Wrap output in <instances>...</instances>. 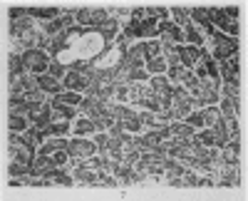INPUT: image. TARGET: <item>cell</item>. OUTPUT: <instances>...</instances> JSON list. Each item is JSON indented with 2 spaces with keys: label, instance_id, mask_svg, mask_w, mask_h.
Here are the masks:
<instances>
[{
  "label": "cell",
  "instance_id": "35",
  "mask_svg": "<svg viewBox=\"0 0 248 201\" xmlns=\"http://www.w3.org/2000/svg\"><path fill=\"white\" fill-rule=\"evenodd\" d=\"M97 184H105V186H117L114 176H112V174H105V171H99V174H97Z\"/></svg>",
  "mask_w": 248,
  "mask_h": 201
},
{
  "label": "cell",
  "instance_id": "13",
  "mask_svg": "<svg viewBox=\"0 0 248 201\" xmlns=\"http://www.w3.org/2000/svg\"><path fill=\"white\" fill-rule=\"evenodd\" d=\"M43 179H45V184H65V186L72 184V176L67 171H55V169L50 174H45Z\"/></svg>",
  "mask_w": 248,
  "mask_h": 201
},
{
  "label": "cell",
  "instance_id": "26",
  "mask_svg": "<svg viewBox=\"0 0 248 201\" xmlns=\"http://www.w3.org/2000/svg\"><path fill=\"white\" fill-rule=\"evenodd\" d=\"M117 20H107L105 25H102V37H105V43H109V40L114 37V32H117Z\"/></svg>",
  "mask_w": 248,
  "mask_h": 201
},
{
  "label": "cell",
  "instance_id": "14",
  "mask_svg": "<svg viewBox=\"0 0 248 201\" xmlns=\"http://www.w3.org/2000/svg\"><path fill=\"white\" fill-rule=\"evenodd\" d=\"M8 127H10V132H28L30 129V119L28 117H17V114H10V119H8Z\"/></svg>",
  "mask_w": 248,
  "mask_h": 201
},
{
  "label": "cell",
  "instance_id": "39",
  "mask_svg": "<svg viewBox=\"0 0 248 201\" xmlns=\"http://www.w3.org/2000/svg\"><path fill=\"white\" fill-rule=\"evenodd\" d=\"M87 167H90V169H102V167H105V159H99V156H90V159H87Z\"/></svg>",
  "mask_w": 248,
  "mask_h": 201
},
{
  "label": "cell",
  "instance_id": "22",
  "mask_svg": "<svg viewBox=\"0 0 248 201\" xmlns=\"http://www.w3.org/2000/svg\"><path fill=\"white\" fill-rule=\"evenodd\" d=\"M184 37H186V43H191L194 47H199L201 43H203V37L196 32V28H194V23L189 25V28H184Z\"/></svg>",
  "mask_w": 248,
  "mask_h": 201
},
{
  "label": "cell",
  "instance_id": "10",
  "mask_svg": "<svg viewBox=\"0 0 248 201\" xmlns=\"http://www.w3.org/2000/svg\"><path fill=\"white\" fill-rule=\"evenodd\" d=\"M199 62H201V67H203L206 72H209V77L214 79V82H221V77H218V62H216L209 52H201Z\"/></svg>",
  "mask_w": 248,
  "mask_h": 201
},
{
  "label": "cell",
  "instance_id": "36",
  "mask_svg": "<svg viewBox=\"0 0 248 201\" xmlns=\"http://www.w3.org/2000/svg\"><path fill=\"white\" fill-rule=\"evenodd\" d=\"M8 171H10V176H23V174H28V171H30V167L17 164V162H15V164H10V169H8Z\"/></svg>",
  "mask_w": 248,
  "mask_h": 201
},
{
  "label": "cell",
  "instance_id": "18",
  "mask_svg": "<svg viewBox=\"0 0 248 201\" xmlns=\"http://www.w3.org/2000/svg\"><path fill=\"white\" fill-rule=\"evenodd\" d=\"M147 72H152V75H164V70H167V57H154V60H149L147 62V67H144Z\"/></svg>",
  "mask_w": 248,
  "mask_h": 201
},
{
  "label": "cell",
  "instance_id": "6",
  "mask_svg": "<svg viewBox=\"0 0 248 201\" xmlns=\"http://www.w3.org/2000/svg\"><path fill=\"white\" fill-rule=\"evenodd\" d=\"M52 169H57V164H55V159L52 156H37L35 162H32V167H30V176H40L43 179L45 174H50Z\"/></svg>",
  "mask_w": 248,
  "mask_h": 201
},
{
  "label": "cell",
  "instance_id": "34",
  "mask_svg": "<svg viewBox=\"0 0 248 201\" xmlns=\"http://www.w3.org/2000/svg\"><path fill=\"white\" fill-rule=\"evenodd\" d=\"M137 119L141 124H149V127H156V117L152 114V112H141V114H137Z\"/></svg>",
  "mask_w": 248,
  "mask_h": 201
},
{
  "label": "cell",
  "instance_id": "20",
  "mask_svg": "<svg viewBox=\"0 0 248 201\" xmlns=\"http://www.w3.org/2000/svg\"><path fill=\"white\" fill-rule=\"evenodd\" d=\"M171 15H174V20H176V23H174L176 28H181V30H184V28H189V25H191V23H189V20H191V17H189V10H184V8H174V10H171Z\"/></svg>",
  "mask_w": 248,
  "mask_h": 201
},
{
  "label": "cell",
  "instance_id": "12",
  "mask_svg": "<svg viewBox=\"0 0 248 201\" xmlns=\"http://www.w3.org/2000/svg\"><path fill=\"white\" fill-rule=\"evenodd\" d=\"M156 35H159V25H156V20L144 17L141 23H139V37H149V40H154Z\"/></svg>",
  "mask_w": 248,
  "mask_h": 201
},
{
  "label": "cell",
  "instance_id": "21",
  "mask_svg": "<svg viewBox=\"0 0 248 201\" xmlns=\"http://www.w3.org/2000/svg\"><path fill=\"white\" fill-rule=\"evenodd\" d=\"M201 114H203L206 127H214L216 122H221V112H218V107H206V109H201Z\"/></svg>",
  "mask_w": 248,
  "mask_h": 201
},
{
  "label": "cell",
  "instance_id": "24",
  "mask_svg": "<svg viewBox=\"0 0 248 201\" xmlns=\"http://www.w3.org/2000/svg\"><path fill=\"white\" fill-rule=\"evenodd\" d=\"M141 45H144V52H147V60H154L161 55V45L156 40H149V43H141Z\"/></svg>",
  "mask_w": 248,
  "mask_h": 201
},
{
  "label": "cell",
  "instance_id": "37",
  "mask_svg": "<svg viewBox=\"0 0 248 201\" xmlns=\"http://www.w3.org/2000/svg\"><path fill=\"white\" fill-rule=\"evenodd\" d=\"M47 75H50V77H55V79H60L62 75H65V65L52 62V65H50V70H47Z\"/></svg>",
  "mask_w": 248,
  "mask_h": 201
},
{
  "label": "cell",
  "instance_id": "19",
  "mask_svg": "<svg viewBox=\"0 0 248 201\" xmlns=\"http://www.w3.org/2000/svg\"><path fill=\"white\" fill-rule=\"evenodd\" d=\"M92 132H97V127H94V122L90 117H82L79 122L75 124V134L77 137H82V134H92Z\"/></svg>",
  "mask_w": 248,
  "mask_h": 201
},
{
  "label": "cell",
  "instance_id": "15",
  "mask_svg": "<svg viewBox=\"0 0 248 201\" xmlns=\"http://www.w3.org/2000/svg\"><path fill=\"white\" fill-rule=\"evenodd\" d=\"M194 142H196L199 147H206V149H209L211 144H216V134H214V129H203V132L194 134Z\"/></svg>",
  "mask_w": 248,
  "mask_h": 201
},
{
  "label": "cell",
  "instance_id": "9",
  "mask_svg": "<svg viewBox=\"0 0 248 201\" xmlns=\"http://www.w3.org/2000/svg\"><path fill=\"white\" fill-rule=\"evenodd\" d=\"M209 23H211V25H216L218 30H226V32H229V30H231V25H233V20L226 17V13H223L221 8H211V10H209Z\"/></svg>",
  "mask_w": 248,
  "mask_h": 201
},
{
  "label": "cell",
  "instance_id": "28",
  "mask_svg": "<svg viewBox=\"0 0 248 201\" xmlns=\"http://www.w3.org/2000/svg\"><path fill=\"white\" fill-rule=\"evenodd\" d=\"M107 20H109V17H107V13H105V10H92V20H90V25H92V28H102V25L107 23Z\"/></svg>",
  "mask_w": 248,
  "mask_h": 201
},
{
  "label": "cell",
  "instance_id": "40",
  "mask_svg": "<svg viewBox=\"0 0 248 201\" xmlns=\"http://www.w3.org/2000/svg\"><path fill=\"white\" fill-rule=\"evenodd\" d=\"M144 15H147V10H144V8H134L132 10V23H141Z\"/></svg>",
  "mask_w": 248,
  "mask_h": 201
},
{
  "label": "cell",
  "instance_id": "38",
  "mask_svg": "<svg viewBox=\"0 0 248 201\" xmlns=\"http://www.w3.org/2000/svg\"><path fill=\"white\" fill-rule=\"evenodd\" d=\"M52 159H55V164H57V167H62V164H67V162H70V154H67V149H62V152H55Z\"/></svg>",
  "mask_w": 248,
  "mask_h": 201
},
{
  "label": "cell",
  "instance_id": "1",
  "mask_svg": "<svg viewBox=\"0 0 248 201\" xmlns=\"http://www.w3.org/2000/svg\"><path fill=\"white\" fill-rule=\"evenodd\" d=\"M23 62H25V70H30L35 77L40 75H47L50 65H52V60L45 50H40V47H28L23 52Z\"/></svg>",
  "mask_w": 248,
  "mask_h": 201
},
{
  "label": "cell",
  "instance_id": "16",
  "mask_svg": "<svg viewBox=\"0 0 248 201\" xmlns=\"http://www.w3.org/2000/svg\"><path fill=\"white\" fill-rule=\"evenodd\" d=\"M28 15L30 17H47V20H55V17H60V10L57 8H30L28 10Z\"/></svg>",
  "mask_w": 248,
  "mask_h": 201
},
{
  "label": "cell",
  "instance_id": "2",
  "mask_svg": "<svg viewBox=\"0 0 248 201\" xmlns=\"http://www.w3.org/2000/svg\"><path fill=\"white\" fill-rule=\"evenodd\" d=\"M211 37L216 43V50H214V60H216V62H226V60H231L238 52V40L236 37H229L223 32H214Z\"/></svg>",
  "mask_w": 248,
  "mask_h": 201
},
{
  "label": "cell",
  "instance_id": "5",
  "mask_svg": "<svg viewBox=\"0 0 248 201\" xmlns=\"http://www.w3.org/2000/svg\"><path fill=\"white\" fill-rule=\"evenodd\" d=\"M10 156H13V162H17V164H25V167H32V162H35V147H30V144H20V147H15V149H10Z\"/></svg>",
  "mask_w": 248,
  "mask_h": 201
},
{
  "label": "cell",
  "instance_id": "32",
  "mask_svg": "<svg viewBox=\"0 0 248 201\" xmlns=\"http://www.w3.org/2000/svg\"><path fill=\"white\" fill-rule=\"evenodd\" d=\"M67 132H70L67 122H55L52 124V137H67Z\"/></svg>",
  "mask_w": 248,
  "mask_h": 201
},
{
  "label": "cell",
  "instance_id": "4",
  "mask_svg": "<svg viewBox=\"0 0 248 201\" xmlns=\"http://www.w3.org/2000/svg\"><path fill=\"white\" fill-rule=\"evenodd\" d=\"M176 55H179V62L181 67H194L199 62V57H201V50L194 47V45H176Z\"/></svg>",
  "mask_w": 248,
  "mask_h": 201
},
{
  "label": "cell",
  "instance_id": "11",
  "mask_svg": "<svg viewBox=\"0 0 248 201\" xmlns=\"http://www.w3.org/2000/svg\"><path fill=\"white\" fill-rule=\"evenodd\" d=\"M37 85H40V92H47V94H60V90H62L60 79H55L50 75H40L37 77Z\"/></svg>",
  "mask_w": 248,
  "mask_h": 201
},
{
  "label": "cell",
  "instance_id": "17",
  "mask_svg": "<svg viewBox=\"0 0 248 201\" xmlns=\"http://www.w3.org/2000/svg\"><path fill=\"white\" fill-rule=\"evenodd\" d=\"M92 122H94V127H97L99 132H105V129H112V124L117 122V119H114L109 112H102V114H97V117L92 119Z\"/></svg>",
  "mask_w": 248,
  "mask_h": 201
},
{
  "label": "cell",
  "instance_id": "33",
  "mask_svg": "<svg viewBox=\"0 0 248 201\" xmlns=\"http://www.w3.org/2000/svg\"><path fill=\"white\" fill-rule=\"evenodd\" d=\"M75 20L79 25H90V20H92V10H77L75 13Z\"/></svg>",
  "mask_w": 248,
  "mask_h": 201
},
{
  "label": "cell",
  "instance_id": "30",
  "mask_svg": "<svg viewBox=\"0 0 248 201\" xmlns=\"http://www.w3.org/2000/svg\"><path fill=\"white\" fill-rule=\"evenodd\" d=\"M122 124H124V132H132V134L141 129V122H139V119H137V114H134V117H129V119H124Z\"/></svg>",
  "mask_w": 248,
  "mask_h": 201
},
{
  "label": "cell",
  "instance_id": "27",
  "mask_svg": "<svg viewBox=\"0 0 248 201\" xmlns=\"http://www.w3.org/2000/svg\"><path fill=\"white\" fill-rule=\"evenodd\" d=\"M129 82H147V79H149V72L147 70H144V67H134L132 72H129Z\"/></svg>",
  "mask_w": 248,
  "mask_h": 201
},
{
  "label": "cell",
  "instance_id": "8",
  "mask_svg": "<svg viewBox=\"0 0 248 201\" xmlns=\"http://www.w3.org/2000/svg\"><path fill=\"white\" fill-rule=\"evenodd\" d=\"M124 62H127L129 67H144V65H147L149 60H147V52H144V45H137L134 50H127Z\"/></svg>",
  "mask_w": 248,
  "mask_h": 201
},
{
  "label": "cell",
  "instance_id": "29",
  "mask_svg": "<svg viewBox=\"0 0 248 201\" xmlns=\"http://www.w3.org/2000/svg\"><path fill=\"white\" fill-rule=\"evenodd\" d=\"M184 122L189 124L191 129H196V127H206V122H203V114H201V112H194V114H189V117L184 119Z\"/></svg>",
  "mask_w": 248,
  "mask_h": 201
},
{
  "label": "cell",
  "instance_id": "3",
  "mask_svg": "<svg viewBox=\"0 0 248 201\" xmlns=\"http://www.w3.org/2000/svg\"><path fill=\"white\" fill-rule=\"evenodd\" d=\"M94 152H97V144L94 142H87V139H70L67 142V154L72 156V159H90V156H94Z\"/></svg>",
  "mask_w": 248,
  "mask_h": 201
},
{
  "label": "cell",
  "instance_id": "31",
  "mask_svg": "<svg viewBox=\"0 0 248 201\" xmlns=\"http://www.w3.org/2000/svg\"><path fill=\"white\" fill-rule=\"evenodd\" d=\"M94 142H97V149H102V154H105V152L109 149V134L99 132V134L94 137Z\"/></svg>",
  "mask_w": 248,
  "mask_h": 201
},
{
  "label": "cell",
  "instance_id": "7",
  "mask_svg": "<svg viewBox=\"0 0 248 201\" xmlns=\"http://www.w3.org/2000/svg\"><path fill=\"white\" fill-rule=\"evenodd\" d=\"M238 152H241V142H238V139H231V142L221 149V159L229 167H236L238 164Z\"/></svg>",
  "mask_w": 248,
  "mask_h": 201
},
{
  "label": "cell",
  "instance_id": "25",
  "mask_svg": "<svg viewBox=\"0 0 248 201\" xmlns=\"http://www.w3.org/2000/svg\"><path fill=\"white\" fill-rule=\"evenodd\" d=\"M186 75H189V70L181 67V65H176V67H169L167 79H169V82H171V79H174V82H184V77H186Z\"/></svg>",
  "mask_w": 248,
  "mask_h": 201
},
{
  "label": "cell",
  "instance_id": "23",
  "mask_svg": "<svg viewBox=\"0 0 248 201\" xmlns=\"http://www.w3.org/2000/svg\"><path fill=\"white\" fill-rule=\"evenodd\" d=\"M75 179H77V182H87V184H97V174H94V171H90V169H85V167H79V169L75 171Z\"/></svg>",
  "mask_w": 248,
  "mask_h": 201
}]
</instances>
